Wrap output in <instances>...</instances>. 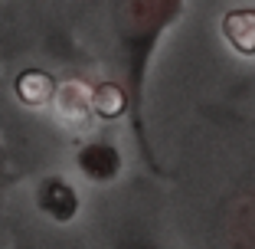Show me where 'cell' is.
Here are the masks:
<instances>
[{
    "label": "cell",
    "instance_id": "obj_5",
    "mask_svg": "<svg viewBox=\"0 0 255 249\" xmlns=\"http://www.w3.org/2000/svg\"><path fill=\"white\" fill-rule=\"evenodd\" d=\"M112 249H167L157 236H150L147 227H125L118 236H115V246Z\"/></svg>",
    "mask_w": 255,
    "mask_h": 249
},
{
    "label": "cell",
    "instance_id": "obj_2",
    "mask_svg": "<svg viewBox=\"0 0 255 249\" xmlns=\"http://www.w3.org/2000/svg\"><path fill=\"white\" fill-rule=\"evenodd\" d=\"M213 249H255V184L246 181L223 197L213 217Z\"/></svg>",
    "mask_w": 255,
    "mask_h": 249
},
{
    "label": "cell",
    "instance_id": "obj_6",
    "mask_svg": "<svg viewBox=\"0 0 255 249\" xmlns=\"http://www.w3.org/2000/svg\"><path fill=\"white\" fill-rule=\"evenodd\" d=\"M16 249H20V246H16Z\"/></svg>",
    "mask_w": 255,
    "mask_h": 249
},
{
    "label": "cell",
    "instance_id": "obj_4",
    "mask_svg": "<svg viewBox=\"0 0 255 249\" xmlns=\"http://www.w3.org/2000/svg\"><path fill=\"white\" fill-rule=\"evenodd\" d=\"M79 171L89 177V181L102 184V181H112L115 174L121 171V154L118 148H112L108 141H92L79 151Z\"/></svg>",
    "mask_w": 255,
    "mask_h": 249
},
{
    "label": "cell",
    "instance_id": "obj_1",
    "mask_svg": "<svg viewBox=\"0 0 255 249\" xmlns=\"http://www.w3.org/2000/svg\"><path fill=\"white\" fill-rule=\"evenodd\" d=\"M187 0H112V33H115V56L121 72V98L125 115L134 135L137 154L147 171L160 174L157 148L150 141L147 115H144V95H147L150 66L157 56L164 36L180 23Z\"/></svg>",
    "mask_w": 255,
    "mask_h": 249
},
{
    "label": "cell",
    "instance_id": "obj_3",
    "mask_svg": "<svg viewBox=\"0 0 255 249\" xmlns=\"http://www.w3.org/2000/svg\"><path fill=\"white\" fill-rule=\"evenodd\" d=\"M36 204L43 207L46 217L66 223V220L75 217V210H79V194H75L72 184L62 181V177H46L36 190Z\"/></svg>",
    "mask_w": 255,
    "mask_h": 249
}]
</instances>
